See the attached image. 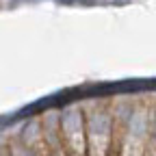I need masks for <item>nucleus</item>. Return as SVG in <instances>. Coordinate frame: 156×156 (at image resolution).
Segmentation results:
<instances>
[{
    "label": "nucleus",
    "instance_id": "f257e3e1",
    "mask_svg": "<svg viewBox=\"0 0 156 156\" xmlns=\"http://www.w3.org/2000/svg\"><path fill=\"white\" fill-rule=\"evenodd\" d=\"M61 141L65 145L67 156L85 154V128H83L80 113H69L61 122Z\"/></svg>",
    "mask_w": 156,
    "mask_h": 156
}]
</instances>
